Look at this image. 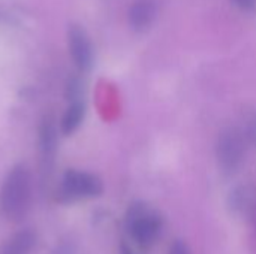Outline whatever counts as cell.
Here are the masks:
<instances>
[{
	"label": "cell",
	"instance_id": "cell-1",
	"mask_svg": "<svg viewBox=\"0 0 256 254\" xmlns=\"http://www.w3.org/2000/svg\"><path fill=\"white\" fill-rule=\"evenodd\" d=\"M33 178L26 165H15L6 174L0 187V213L6 220L21 222L30 211Z\"/></svg>",
	"mask_w": 256,
	"mask_h": 254
},
{
	"label": "cell",
	"instance_id": "cell-2",
	"mask_svg": "<svg viewBox=\"0 0 256 254\" xmlns=\"http://www.w3.org/2000/svg\"><path fill=\"white\" fill-rule=\"evenodd\" d=\"M124 229L138 247L150 249L164 232V217L148 204L136 201L126 210Z\"/></svg>",
	"mask_w": 256,
	"mask_h": 254
},
{
	"label": "cell",
	"instance_id": "cell-3",
	"mask_svg": "<svg viewBox=\"0 0 256 254\" xmlns=\"http://www.w3.org/2000/svg\"><path fill=\"white\" fill-rule=\"evenodd\" d=\"M102 193L104 181L98 175L80 169H66L57 189V201L68 205L99 198Z\"/></svg>",
	"mask_w": 256,
	"mask_h": 254
},
{
	"label": "cell",
	"instance_id": "cell-4",
	"mask_svg": "<svg viewBox=\"0 0 256 254\" xmlns=\"http://www.w3.org/2000/svg\"><path fill=\"white\" fill-rule=\"evenodd\" d=\"M248 138L237 127L224 129L216 141V160L225 177H234L243 166L248 153Z\"/></svg>",
	"mask_w": 256,
	"mask_h": 254
},
{
	"label": "cell",
	"instance_id": "cell-5",
	"mask_svg": "<svg viewBox=\"0 0 256 254\" xmlns=\"http://www.w3.org/2000/svg\"><path fill=\"white\" fill-rule=\"evenodd\" d=\"M68 46L75 67L81 73L88 72L94 63V51L87 31L81 25L70 24L68 27Z\"/></svg>",
	"mask_w": 256,
	"mask_h": 254
},
{
	"label": "cell",
	"instance_id": "cell-6",
	"mask_svg": "<svg viewBox=\"0 0 256 254\" xmlns=\"http://www.w3.org/2000/svg\"><path fill=\"white\" fill-rule=\"evenodd\" d=\"M256 205L255 190L249 184H238L232 187L226 198V208L231 216L244 219L252 214Z\"/></svg>",
	"mask_w": 256,
	"mask_h": 254
},
{
	"label": "cell",
	"instance_id": "cell-7",
	"mask_svg": "<svg viewBox=\"0 0 256 254\" xmlns=\"http://www.w3.org/2000/svg\"><path fill=\"white\" fill-rule=\"evenodd\" d=\"M58 133L60 127L57 126L56 120L52 117H45L38 129V145L42 160L46 163H52L57 150H58Z\"/></svg>",
	"mask_w": 256,
	"mask_h": 254
},
{
	"label": "cell",
	"instance_id": "cell-8",
	"mask_svg": "<svg viewBox=\"0 0 256 254\" xmlns=\"http://www.w3.org/2000/svg\"><path fill=\"white\" fill-rule=\"evenodd\" d=\"M159 12L158 0H135L129 6L128 19L134 30L141 31L152 25Z\"/></svg>",
	"mask_w": 256,
	"mask_h": 254
},
{
	"label": "cell",
	"instance_id": "cell-9",
	"mask_svg": "<svg viewBox=\"0 0 256 254\" xmlns=\"http://www.w3.org/2000/svg\"><path fill=\"white\" fill-rule=\"evenodd\" d=\"M38 244V235L30 228L21 229L9 237L0 247V254H32Z\"/></svg>",
	"mask_w": 256,
	"mask_h": 254
},
{
	"label": "cell",
	"instance_id": "cell-10",
	"mask_svg": "<svg viewBox=\"0 0 256 254\" xmlns=\"http://www.w3.org/2000/svg\"><path fill=\"white\" fill-rule=\"evenodd\" d=\"M86 103L84 100H78V102H72L69 103L68 109L64 111L58 127H60V133L63 136H70L72 133H75L80 126L82 124L84 118H86Z\"/></svg>",
	"mask_w": 256,
	"mask_h": 254
},
{
	"label": "cell",
	"instance_id": "cell-11",
	"mask_svg": "<svg viewBox=\"0 0 256 254\" xmlns=\"http://www.w3.org/2000/svg\"><path fill=\"white\" fill-rule=\"evenodd\" d=\"M82 94H84V82H82V79L80 76L69 78V81L66 84V99L69 100V103L82 100Z\"/></svg>",
	"mask_w": 256,
	"mask_h": 254
},
{
	"label": "cell",
	"instance_id": "cell-12",
	"mask_svg": "<svg viewBox=\"0 0 256 254\" xmlns=\"http://www.w3.org/2000/svg\"><path fill=\"white\" fill-rule=\"evenodd\" d=\"M168 254H192L190 247L183 240H174L168 249Z\"/></svg>",
	"mask_w": 256,
	"mask_h": 254
},
{
	"label": "cell",
	"instance_id": "cell-13",
	"mask_svg": "<svg viewBox=\"0 0 256 254\" xmlns=\"http://www.w3.org/2000/svg\"><path fill=\"white\" fill-rule=\"evenodd\" d=\"M244 135H246V138H248V142H249L250 145L256 147V114L250 118V121H249V124H248V127H246Z\"/></svg>",
	"mask_w": 256,
	"mask_h": 254
},
{
	"label": "cell",
	"instance_id": "cell-14",
	"mask_svg": "<svg viewBox=\"0 0 256 254\" xmlns=\"http://www.w3.org/2000/svg\"><path fill=\"white\" fill-rule=\"evenodd\" d=\"M243 12H255L256 0H231Z\"/></svg>",
	"mask_w": 256,
	"mask_h": 254
},
{
	"label": "cell",
	"instance_id": "cell-15",
	"mask_svg": "<svg viewBox=\"0 0 256 254\" xmlns=\"http://www.w3.org/2000/svg\"><path fill=\"white\" fill-rule=\"evenodd\" d=\"M52 254H76V250L74 247V244L70 243H60L56 250L52 252Z\"/></svg>",
	"mask_w": 256,
	"mask_h": 254
},
{
	"label": "cell",
	"instance_id": "cell-16",
	"mask_svg": "<svg viewBox=\"0 0 256 254\" xmlns=\"http://www.w3.org/2000/svg\"><path fill=\"white\" fill-rule=\"evenodd\" d=\"M120 254H135L134 250L130 249V246H128L126 243H122L120 244Z\"/></svg>",
	"mask_w": 256,
	"mask_h": 254
}]
</instances>
